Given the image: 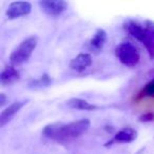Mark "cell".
<instances>
[{
  "mask_svg": "<svg viewBox=\"0 0 154 154\" xmlns=\"http://www.w3.org/2000/svg\"><path fill=\"white\" fill-rule=\"evenodd\" d=\"M90 128V120L79 119L75 122L63 124L54 122L45 127L42 133L45 137L56 141H66L79 137Z\"/></svg>",
  "mask_w": 154,
  "mask_h": 154,
  "instance_id": "obj_1",
  "label": "cell"
},
{
  "mask_svg": "<svg viewBox=\"0 0 154 154\" xmlns=\"http://www.w3.org/2000/svg\"><path fill=\"white\" fill-rule=\"evenodd\" d=\"M124 28L133 38L140 41L147 49L151 59L154 58V26L149 24L147 26H143L138 22L133 20H128L125 22Z\"/></svg>",
  "mask_w": 154,
  "mask_h": 154,
  "instance_id": "obj_2",
  "label": "cell"
},
{
  "mask_svg": "<svg viewBox=\"0 0 154 154\" xmlns=\"http://www.w3.org/2000/svg\"><path fill=\"white\" fill-rule=\"evenodd\" d=\"M37 42H38V39L35 36L28 37L22 40L20 45L10 55V62L12 66H18L28 61L29 58L32 56L34 50L36 49Z\"/></svg>",
  "mask_w": 154,
  "mask_h": 154,
  "instance_id": "obj_3",
  "label": "cell"
},
{
  "mask_svg": "<svg viewBox=\"0 0 154 154\" xmlns=\"http://www.w3.org/2000/svg\"><path fill=\"white\" fill-rule=\"evenodd\" d=\"M115 55L122 64L133 68L139 62L140 55L135 45L130 42H122L116 47Z\"/></svg>",
  "mask_w": 154,
  "mask_h": 154,
  "instance_id": "obj_4",
  "label": "cell"
},
{
  "mask_svg": "<svg viewBox=\"0 0 154 154\" xmlns=\"http://www.w3.org/2000/svg\"><path fill=\"white\" fill-rule=\"evenodd\" d=\"M39 7L49 16H59L66 9L69 5L63 0H42L39 1Z\"/></svg>",
  "mask_w": 154,
  "mask_h": 154,
  "instance_id": "obj_5",
  "label": "cell"
},
{
  "mask_svg": "<svg viewBox=\"0 0 154 154\" xmlns=\"http://www.w3.org/2000/svg\"><path fill=\"white\" fill-rule=\"evenodd\" d=\"M32 11V5L28 1H14L10 3L7 10V16L9 19H16L21 16H26Z\"/></svg>",
  "mask_w": 154,
  "mask_h": 154,
  "instance_id": "obj_6",
  "label": "cell"
},
{
  "mask_svg": "<svg viewBox=\"0 0 154 154\" xmlns=\"http://www.w3.org/2000/svg\"><path fill=\"white\" fill-rule=\"evenodd\" d=\"M92 64V56L89 53H80L70 62V68L76 72H84Z\"/></svg>",
  "mask_w": 154,
  "mask_h": 154,
  "instance_id": "obj_7",
  "label": "cell"
},
{
  "mask_svg": "<svg viewBox=\"0 0 154 154\" xmlns=\"http://www.w3.org/2000/svg\"><path fill=\"white\" fill-rule=\"evenodd\" d=\"M26 103V101H15L12 105H10L8 108H5L1 114H0V126L3 127L13 118V116L16 113L21 110V108Z\"/></svg>",
  "mask_w": 154,
  "mask_h": 154,
  "instance_id": "obj_8",
  "label": "cell"
},
{
  "mask_svg": "<svg viewBox=\"0 0 154 154\" xmlns=\"http://www.w3.org/2000/svg\"><path fill=\"white\" fill-rule=\"evenodd\" d=\"M136 137H137L136 130H134V129L131 128V127H126V128L118 131V132L114 135L113 139L108 141L106 146L111 145L114 141H116V143H132L133 140L136 139Z\"/></svg>",
  "mask_w": 154,
  "mask_h": 154,
  "instance_id": "obj_9",
  "label": "cell"
},
{
  "mask_svg": "<svg viewBox=\"0 0 154 154\" xmlns=\"http://www.w3.org/2000/svg\"><path fill=\"white\" fill-rule=\"evenodd\" d=\"M20 78V74L15 69V66H7L5 70L0 74V82L2 86H8V85H12L15 82H17Z\"/></svg>",
  "mask_w": 154,
  "mask_h": 154,
  "instance_id": "obj_10",
  "label": "cell"
},
{
  "mask_svg": "<svg viewBox=\"0 0 154 154\" xmlns=\"http://www.w3.org/2000/svg\"><path fill=\"white\" fill-rule=\"evenodd\" d=\"M106 42H107V33L103 29H98L95 32L94 36L91 38L90 48L92 50H94L95 52H99L105 47Z\"/></svg>",
  "mask_w": 154,
  "mask_h": 154,
  "instance_id": "obj_11",
  "label": "cell"
},
{
  "mask_svg": "<svg viewBox=\"0 0 154 154\" xmlns=\"http://www.w3.org/2000/svg\"><path fill=\"white\" fill-rule=\"evenodd\" d=\"M66 106L71 109L82 110V111H93V110L98 109V107L92 103H89L85 99L80 98H72L66 101Z\"/></svg>",
  "mask_w": 154,
  "mask_h": 154,
  "instance_id": "obj_12",
  "label": "cell"
},
{
  "mask_svg": "<svg viewBox=\"0 0 154 154\" xmlns=\"http://www.w3.org/2000/svg\"><path fill=\"white\" fill-rule=\"evenodd\" d=\"M52 84V78L48 74H43L41 77H39L38 79H35L29 84V88L31 89H42L45 87L51 86Z\"/></svg>",
  "mask_w": 154,
  "mask_h": 154,
  "instance_id": "obj_13",
  "label": "cell"
},
{
  "mask_svg": "<svg viewBox=\"0 0 154 154\" xmlns=\"http://www.w3.org/2000/svg\"><path fill=\"white\" fill-rule=\"evenodd\" d=\"M143 97H152L154 98V78L151 79L137 94L136 99H140Z\"/></svg>",
  "mask_w": 154,
  "mask_h": 154,
  "instance_id": "obj_14",
  "label": "cell"
},
{
  "mask_svg": "<svg viewBox=\"0 0 154 154\" xmlns=\"http://www.w3.org/2000/svg\"><path fill=\"white\" fill-rule=\"evenodd\" d=\"M154 119V114L151 113V112H148V113H145L139 117V122H152Z\"/></svg>",
  "mask_w": 154,
  "mask_h": 154,
  "instance_id": "obj_15",
  "label": "cell"
},
{
  "mask_svg": "<svg viewBox=\"0 0 154 154\" xmlns=\"http://www.w3.org/2000/svg\"><path fill=\"white\" fill-rule=\"evenodd\" d=\"M8 101V98L7 96H5L3 93H1L0 94V107H3V106L5 105V103Z\"/></svg>",
  "mask_w": 154,
  "mask_h": 154,
  "instance_id": "obj_16",
  "label": "cell"
}]
</instances>
